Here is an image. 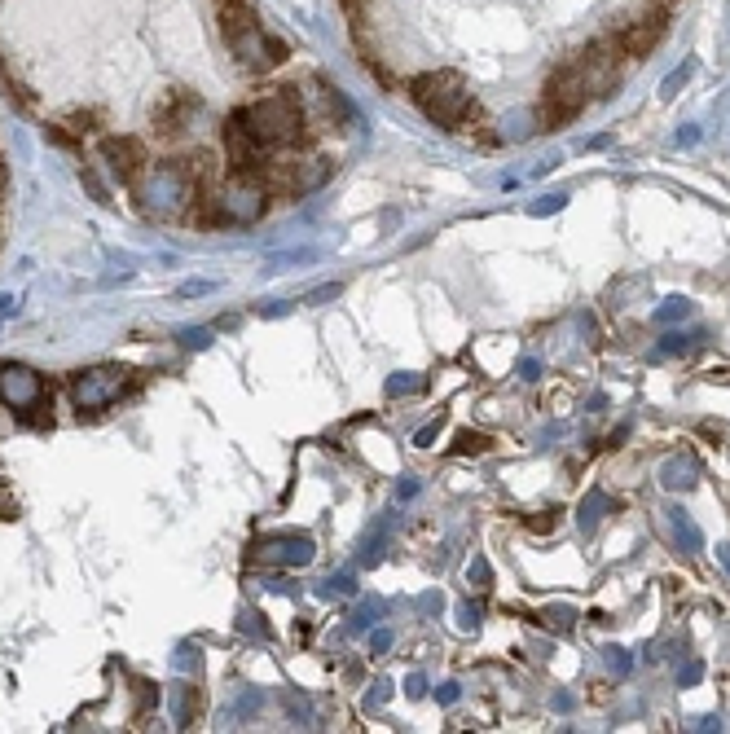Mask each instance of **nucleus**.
Wrapping results in <instances>:
<instances>
[{"label":"nucleus","mask_w":730,"mask_h":734,"mask_svg":"<svg viewBox=\"0 0 730 734\" xmlns=\"http://www.w3.org/2000/svg\"><path fill=\"white\" fill-rule=\"evenodd\" d=\"M695 475H700V471H695L691 458H669L665 471H660V484L678 493V488H691V484H695Z\"/></svg>","instance_id":"2eb2a0df"},{"label":"nucleus","mask_w":730,"mask_h":734,"mask_svg":"<svg viewBox=\"0 0 730 734\" xmlns=\"http://www.w3.org/2000/svg\"><path fill=\"white\" fill-rule=\"evenodd\" d=\"M198 713H203V695H198V686H185V695H181V726H194Z\"/></svg>","instance_id":"a211bd4d"},{"label":"nucleus","mask_w":730,"mask_h":734,"mask_svg":"<svg viewBox=\"0 0 730 734\" xmlns=\"http://www.w3.org/2000/svg\"><path fill=\"white\" fill-rule=\"evenodd\" d=\"M102 163L124 185H137L150 168V150L141 137H102Z\"/></svg>","instance_id":"1a4fd4ad"},{"label":"nucleus","mask_w":730,"mask_h":734,"mask_svg":"<svg viewBox=\"0 0 730 734\" xmlns=\"http://www.w3.org/2000/svg\"><path fill=\"white\" fill-rule=\"evenodd\" d=\"M97 124H102V115H97V110H75V115L66 119V128H71L75 137H88V132H97Z\"/></svg>","instance_id":"6ab92c4d"},{"label":"nucleus","mask_w":730,"mask_h":734,"mask_svg":"<svg viewBox=\"0 0 730 734\" xmlns=\"http://www.w3.org/2000/svg\"><path fill=\"white\" fill-rule=\"evenodd\" d=\"M519 374H524V378H541V365L537 361H519Z\"/></svg>","instance_id":"c756f323"},{"label":"nucleus","mask_w":730,"mask_h":734,"mask_svg":"<svg viewBox=\"0 0 730 734\" xmlns=\"http://www.w3.org/2000/svg\"><path fill=\"white\" fill-rule=\"evenodd\" d=\"M198 115V97L194 93H181V88H172V93H163L159 102H154V115L150 124L159 137H176L181 128H190V119Z\"/></svg>","instance_id":"9b49d317"},{"label":"nucleus","mask_w":730,"mask_h":734,"mask_svg":"<svg viewBox=\"0 0 730 734\" xmlns=\"http://www.w3.org/2000/svg\"><path fill=\"white\" fill-rule=\"evenodd\" d=\"M141 378H132V370H115V365H102V370H80L71 378V396H75V405H80V414L84 409H106V405H115L124 392H132Z\"/></svg>","instance_id":"0eeeda50"},{"label":"nucleus","mask_w":730,"mask_h":734,"mask_svg":"<svg viewBox=\"0 0 730 734\" xmlns=\"http://www.w3.org/2000/svg\"><path fill=\"white\" fill-rule=\"evenodd\" d=\"M49 396H36V400H27V405L18 409V418L27 422V427H53V414H49Z\"/></svg>","instance_id":"dca6fc26"},{"label":"nucleus","mask_w":730,"mask_h":734,"mask_svg":"<svg viewBox=\"0 0 730 734\" xmlns=\"http://www.w3.org/2000/svg\"><path fill=\"white\" fill-rule=\"evenodd\" d=\"M132 194H137L141 216L168 220V216H185V207H190V198H194V185L185 181L181 163L163 159V163H150L146 176L132 185Z\"/></svg>","instance_id":"7ed1b4c3"},{"label":"nucleus","mask_w":730,"mask_h":734,"mask_svg":"<svg viewBox=\"0 0 730 734\" xmlns=\"http://www.w3.org/2000/svg\"><path fill=\"white\" fill-rule=\"evenodd\" d=\"M665 27H669V14L651 9V14L634 18V22H625V27H616V40H621L625 58H629V62H638V58H647V53L656 49L660 40H665Z\"/></svg>","instance_id":"9d476101"},{"label":"nucleus","mask_w":730,"mask_h":734,"mask_svg":"<svg viewBox=\"0 0 730 734\" xmlns=\"http://www.w3.org/2000/svg\"><path fill=\"white\" fill-rule=\"evenodd\" d=\"M691 348V335H665L660 339V352H665V357H673V352H687Z\"/></svg>","instance_id":"b1692460"},{"label":"nucleus","mask_w":730,"mask_h":734,"mask_svg":"<svg viewBox=\"0 0 730 734\" xmlns=\"http://www.w3.org/2000/svg\"><path fill=\"white\" fill-rule=\"evenodd\" d=\"M489 436H484V431H462L458 436V444H453V453H462V458H467V453H489Z\"/></svg>","instance_id":"f3484780"},{"label":"nucleus","mask_w":730,"mask_h":734,"mask_svg":"<svg viewBox=\"0 0 730 734\" xmlns=\"http://www.w3.org/2000/svg\"><path fill=\"white\" fill-rule=\"evenodd\" d=\"M238 119L247 124V132L269 154H278V150H308V146H313V128H308V115H304L300 97H295V88L264 93L260 102L242 106Z\"/></svg>","instance_id":"f03ea898"},{"label":"nucleus","mask_w":730,"mask_h":734,"mask_svg":"<svg viewBox=\"0 0 730 734\" xmlns=\"http://www.w3.org/2000/svg\"><path fill=\"white\" fill-rule=\"evenodd\" d=\"M80 181H84V189H88V194H93V198H97V203H110L106 185H102V181H97V172H93V168H80Z\"/></svg>","instance_id":"412c9836"},{"label":"nucleus","mask_w":730,"mask_h":734,"mask_svg":"<svg viewBox=\"0 0 730 734\" xmlns=\"http://www.w3.org/2000/svg\"><path fill=\"white\" fill-rule=\"evenodd\" d=\"M36 396H44V383H40V374L27 370V365H9V370L0 374V400H9L14 409H22Z\"/></svg>","instance_id":"4468645a"},{"label":"nucleus","mask_w":730,"mask_h":734,"mask_svg":"<svg viewBox=\"0 0 730 734\" xmlns=\"http://www.w3.org/2000/svg\"><path fill=\"white\" fill-rule=\"evenodd\" d=\"M585 106H590V93H585V84H581L577 58H568V62H559L555 71H550L546 88H541L537 124H541V132H555L563 124H572V119H581Z\"/></svg>","instance_id":"39448f33"},{"label":"nucleus","mask_w":730,"mask_h":734,"mask_svg":"<svg viewBox=\"0 0 730 734\" xmlns=\"http://www.w3.org/2000/svg\"><path fill=\"white\" fill-rule=\"evenodd\" d=\"M603 506H607V497H603V493H590V502H585V506H581V524H585V528H590V524H594V519H599V510H603Z\"/></svg>","instance_id":"5701e85b"},{"label":"nucleus","mask_w":730,"mask_h":734,"mask_svg":"<svg viewBox=\"0 0 730 734\" xmlns=\"http://www.w3.org/2000/svg\"><path fill=\"white\" fill-rule=\"evenodd\" d=\"M687 313H691L687 299H669V304L656 313V321H665V326H669V321H678V317H687Z\"/></svg>","instance_id":"4be33fe9"},{"label":"nucleus","mask_w":730,"mask_h":734,"mask_svg":"<svg viewBox=\"0 0 730 734\" xmlns=\"http://www.w3.org/2000/svg\"><path fill=\"white\" fill-rule=\"evenodd\" d=\"M717 554H722V563H726V572H730V546H722V550H717Z\"/></svg>","instance_id":"473e14b6"},{"label":"nucleus","mask_w":730,"mask_h":734,"mask_svg":"<svg viewBox=\"0 0 730 734\" xmlns=\"http://www.w3.org/2000/svg\"><path fill=\"white\" fill-rule=\"evenodd\" d=\"M475 581H480V589L489 585V563H484V559H475Z\"/></svg>","instance_id":"c85d7f7f"},{"label":"nucleus","mask_w":730,"mask_h":734,"mask_svg":"<svg viewBox=\"0 0 730 734\" xmlns=\"http://www.w3.org/2000/svg\"><path fill=\"white\" fill-rule=\"evenodd\" d=\"M330 172H335V163L330 159H308L304 150H286V154H269L260 181H264V189H269V198L295 203V198L313 194L317 185H326Z\"/></svg>","instance_id":"20e7f679"},{"label":"nucleus","mask_w":730,"mask_h":734,"mask_svg":"<svg viewBox=\"0 0 730 734\" xmlns=\"http://www.w3.org/2000/svg\"><path fill=\"white\" fill-rule=\"evenodd\" d=\"M682 682H700V664H687V669H682Z\"/></svg>","instance_id":"7c9ffc66"},{"label":"nucleus","mask_w":730,"mask_h":734,"mask_svg":"<svg viewBox=\"0 0 730 734\" xmlns=\"http://www.w3.org/2000/svg\"><path fill=\"white\" fill-rule=\"evenodd\" d=\"M691 71H695V66H691V62H687V66H682V71H673V75H669V80H665V97H673V93H678V88H682V84H687V80H691Z\"/></svg>","instance_id":"393cba45"},{"label":"nucleus","mask_w":730,"mask_h":734,"mask_svg":"<svg viewBox=\"0 0 730 734\" xmlns=\"http://www.w3.org/2000/svg\"><path fill=\"white\" fill-rule=\"evenodd\" d=\"M14 308H18V304H14V299H0V321H5L9 313H14Z\"/></svg>","instance_id":"2f4dec72"},{"label":"nucleus","mask_w":730,"mask_h":734,"mask_svg":"<svg viewBox=\"0 0 730 734\" xmlns=\"http://www.w3.org/2000/svg\"><path fill=\"white\" fill-rule=\"evenodd\" d=\"M216 18H220V31H225L229 44L251 36V31H260V14L251 0H216Z\"/></svg>","instance_id":"ddd939ff"},{"label":"nucleus","mask_w":730,"mask_h":734,"mask_svg":"<svg viewBox=\"0 0 730 734\" xmlns=\"http://www.w3.org/2000/svg\"><path fill=\"white\" fill-rule=\"evenodd\" d=\"M673 532H678V541H687V550H700V528L682 510H673Z\"/></svg>","instance_id":"aec40b11"},{"label":"nucleus","mask_w":730,"mask_h":734,"mask_svg":"<svg viewBox=\"0 0 730 734\" xmlns=\"http://www.w3.org/2000/svg\"><path fill=\"white\" fill-rule=\"evenodd\" d=\"M256 559L264 567H291V563L300 567V563L313 559V541L308 537H269L256 546Z\"/></svg>","instance_id":"f8f14e48"},{"label":"nucleus","mask_w":730,"mask_h":734,"mask_svg":"<svg viewBox=\"0 0 730 734\" xmlns=\"http://www.w3.org/2000/svg\"><path fill=\"white\" fill-rule=\"evenodd\" d=\"M216 198H220V211H225L229 225H256L273 203L260 176H238V172H225V181L216 185Z\"/></svg>","instance_id":"423d86ee"},{"label":"nucleus","mask_w":730,"mask_h":734,"mask_svg":"<svg viewBox=\"0 0 730 734\" xmlns=\"http://www.w3.org/2000/svg\"><path fill=\"white\" fill-rule=\"evenodd\" d=\"M423 383H414V378H392V392H418Z\"/></svg>","instance_id":"cd10ccee"},{"label":"nucleus","mask_w":730,"mask_h":734,"mask_svg":"<svg viewBox=\"0 0 730 734\" xmlns=\"http://www.w3.org/2000/svg\"><path fill=\"white\" fill-rule=\"evenodd\" d=\"M225 172H238V176H260L264 163H269V150L260 146L256 137L247 132V124L238 119V110L225 119Z\"/></svg>","instance_id":"6e6552de"},{"label":"nucleus","mask_w":730,"mask_h":734,"mask_svg":"<svg viewBox=\"0 0 730 734\" xmlns=\"http://www.w3.org/2000/svg\"><path fill=\"white\" fill-rule=\"evenodd\" d=\"M563 207V194H550L546 203H533V216H541V211H559Z\"/></svg>","instance_id":"a878e982"},{"label":"nucleus","mask_w":730,"mask_h":734,"mask_svg":"<svg viewBox=\"0 0 730 734\" xmlns=\"http://www.w3.org/2000/svg\"><path fill=\"white\" fill-rule=\"evenodd\" d=\"M607 664H612V669H616V673H625V669H629L625 651H607Z\"/></svg>","instance_id":"bb28decb"},{"label":"nucleus","mask_w":730,"mask_h":734,"mask_svg":"<svg viewBox=\"0 0 730 734\" xmlns=\"http://www.w3.org/2000/svg\"><path fill=\"white\" fill-rule=\"evenodd\" d=\"M409 88V102H414L436 128L445 132H480L489 128L484 119V106L475 102V93L467 88L458 71H423L405 84Z\"/></svg>","instance_id":"f257e3e1"}]
</instances>
